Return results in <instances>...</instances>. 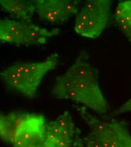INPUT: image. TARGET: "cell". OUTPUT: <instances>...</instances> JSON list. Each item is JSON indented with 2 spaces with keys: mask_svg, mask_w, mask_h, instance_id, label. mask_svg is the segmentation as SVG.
Returning a JSON list of instances; mask_svg holds the SVG:
<instances>
[{
  "mask_svg": "<svg viewBox=\"0 0 131 147\" xmlns=\"http://www.w3.org/2000/svg\"><path fill=\"white\" fill-rule=\"evenodd\" d=\"M52 92L56 98L74 101L99 114L109 110L108 102L99 87L98 71L81 56L57 78Z\"/></svg>",
  "mask_w": 131,
  "mask_h": 147,
  "instance_id": "6da1fadb",
  "label": "cell"
},
{
  "mask_svg": "<svg viewBox=\"0 0 131 147\" xmlns=\"http://www.w3.org/2000/svg\"><path fill=\"white\" fill-rule=\"evenodd\" d=\"M59 57L54 53L40 62H17L0 74L7 87L30 98H35L44 77L58 65Z\"/></svg>",
  "mask_w": 131,
  "mask_h": 147,
  "instance_id": "7a4b0ae2",
  "label": "cell"
},
{
  "mask_svg": "<svg viewBox=\"0 0 131 147\" xmlns=\"http://www.w3.org/2000/svg\"><path fill=\"white\" fill-rule=\"evenodd\" d=\"M79 115L89 129L82 138L85 147H131V134L122 121H102L85 107L74 105Z\"/></svg>",
  "mask_w": 131,
  "mask_h": 147,
  "instance_id": "3957f363",
  "label": "cell"
},
{
  "mask_svg": "<svg viewBox=\"0 0 131 147\" xmlns=\"http://www.w3.org/2000/svg\"><path fill=\"white\" fill-rule=\"evenodd\" d=\"M109 0L88 1L76 16L74 30L80 36L96 38L106 28L111 14Z\"/></svg>",
  "mask_w": 131,
  "mask_h": 147,
  "instance_id": "277c9868",
  "label": "cell"
},
{
  "mask_svg": "<svg viewBox=\"0 0 131 147\" xmlns=\"http://www.w3.org/2000/svg\"><path fill=\"white\" fill-rule=\"evenodd\" d=\"M59 32V29L49 30L34 24L10 19L0 20V40L18 45H42Z\"/></svg>",
  "mask_w": 131,
  "mask_h": 147,
  "instance_id": "5b68a950",
  "label": "cell"
},
{
  "mask_svg": "<svg viewBox=\"0 0 131 147\" xmlns=\"http://www.w3.org/2000/svg\"><path fill=\"white\" fill-rule=\"evenodd\" d=\"M46 125L44 115L24 113L11 144L14 147H44Z\"/></svg>",
  "mask_w": 131,
  "mask_h": 147,
  "instance_id": "8992f818",
  "label": "cell"
},
{
  "mask_svg": "<svg viewBox=\"0 0 131 147\" xmlns=\"http://www.w3.org/2000/svg\"><path fill=\"white\" fill-rule=\"evenodd\" d=\"M79 134L70 113L65 111L47 123L44 147H71Z\"/></svg>",
  "mask_w": 131,
  "mask_h": 147,
  "instance_id": "52a82bcc",
  "label": "cell"
},
{
  "mask_svg": "<svg viewBox=\"0 0 131 147\" xmlns=\"http://www.w3.org/2000/svg\"><path fill=\"white\" fill-rule=\"evenodd\" d=\"M36 11L41 19L53 24H61L79 11L80 2L69 0L33 1Z\"/></svg>",
  "mask_w": 131,
  "mask_h": 147,
  "instance_id": "ba28073f",
  "label": "cell"
},
{
  "mask_svg": "<svg viewBox=\"0 0 131 147\" xmlns=\"http://www.w3.org/2000/svg\"><path fill=\"white\" fill-rule=\"evenodd\" d=\"M3 9L15 18L31 22L36 7L33 1L22 0H1Z\"/></svg>",
  "mask_w": 131,
  "mask_h": 147,
  "instance_id": "9c48e42d",
  "label": "cell"
},
{
  "mask_svg": "<svg viewBox=\"0 0 131 147\" xmlns=\"http://www.w3.org/2000/svg\"><path fill=\"white\" fill-rule=\"evenodd\" d=\"M22 112H12L0 116V136L1 139L11 144L16 129L23 114Z\"/></svg>",
  "mask_w": 131,
  "mask_h": 147,
  "instance_id": "30bf717a",
  "label": "cell"
},
{
  "mask_svg": "<svg viewBox=\"0 0 131 147\" xmlns=\"http://www.w3.org/2000/svg\"><path fill=\"white\" fill-rule=\"evenodd\" d=\"M114 18L119 29L131 42V0L123 1L118 5Z\"/></svg>",
  "mask_w": 131,
  "mask_h": 147,
  "instance_id": "8fae6325",
  "label": "cell"
},
{
  "mask_svg": "<svg viewBox=\"0 0 131 147\" xmlns=\"http://www.w3.org/2000/svg\"><path fill=\"white\" fill-rule=\"evenodd\" d=\"M131 111V97L124 104L114 111V114H119Z\"/></svg>",
  "mask_w": 131,
  "mask_h": 147,
  "instance_id": "7c38bea8",
  "label": "cell"
},
{
  "mask_svg": "<svg viewBox=\"0 0 131 147\" xmlns=\"http://www.w3.org/2000/svg\"><path fill=\"white\" fill-rule=\"evenodd\" d=\"M71 147H85L82 138L80 136V134L76 136L74 143Z\"/></svg>",
  "mask_w": 131,
  "mask_h": 147,
  "instance_id": "4fadbf2b",
  "label": "cell"
}]
</instances>
